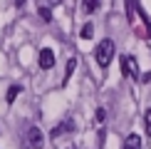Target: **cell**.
<instances>
[{"label": "cell", "instance_id": "cell-1", "mask_svg": "<svg viewBox=\"0 0 151 149\" xmlns=\"http://www.w3.org/2000/svg\"><path fill=\"white\" fill-rule=\"evenodd\" d=\"M94 57H97V62H99V67H106L111 60H114V42L106 37V40H102L97 45V50H94Z\"/></svg>", "mask_w": 151, "mask_h": 149}, {"label": "cell", "instance_id": "cell-2", "mask_svg": "<svg viewBox=\"0 0 151 149\" xmlns=\"http://www.w3.org/2000/svg\"><path fill=\"white\" fill-rule=\"evenodd\" d=\"M122 74H127V77H131V80H141V72H139V67H136L134 57H129V55L122 57Z\"/></svg>", "mask_w": 151, "mask_h": 149}, {"label": "cell", "instance_id": "cell-3", "mask_svg": "<svg viewBox=\"0 0 151 149\" xmlns=\"http://www.w3.org/2000/svg\"><path fill=\"white\" fill-rule=\"evenodd\" d=\"M27 144L32 149H42V144H45V137L37 127H27Z\"/></svg>", "mask_w": 151, "mask_h": 149}, {"label": "cell", "instance_id": "cell-4", "mask_svg": "<svg viewBox=\"0 0 151 149\" xmlns=\"http://www.w3.org/2000/svg\"><path fill=\"white\" fill-rule=\"evenodd\" d=\"M37 62H40L42 70H50V67L55 65V52H52L50 47H42V50H40V60H37Z\"/></svg>", "mask_w": 151, "mask_h": 149}, {"label": "cell", "instance_id": "cell-5", "mask_svg": "<svg viewBox=\"0 0 151 149\" xmlns=\"http://www.w3.org/2000/svg\"><path fill=\"white\" fill-rule=\"evenodd\" d=\"M122 149H141V137L139 134H129L124 139V147Z\"/></svg>", "mask_w": 151, "mask_h": 149}, {"label": "cell", "instance_id": "cell-6", "mask_svg": "<svg viewBox=\"0 0 151 149\" xmlns=\"http://www.w3.org/2000/svg\"><path fill=\"white\" fill-rule=\"evenodd\" d=\"M72 129H74V124H72L70 119L62 122L60 127H55V129H52V139H57V137H60V134H65V132H72Z\"/></svg>", "mask_w": 151, "mask_h": 149}, {"label": "cell", "instance_id": "cell-7", "mask_svg": "<svg viewBox=\"0 0 151 149\" xmlns=\"http://www.w3.org/2000/svg\"><path fill=\"white\" fill-rule=\"evenodd\" d=\"M37 15L42 17V22H52V10H50L47 5H40V8H37Z\"/></svg>", "mask_w": 151, "mask_h": 149}, {"label": "cell", "instance_id": "cell-8", "mask_svg": "<svg viewBox=\"0 0 151 149\" xmlns=\"http://www.w3.org/2000/svg\"><path fill=\"white\" fill-rule=\"evenodd\" d=\"M74 67H77V60H67V70H65V80H62V85H67V80L72 77V72H74Z\"/></svg>", "mask_w": 151, "mask_h": 149}, {"label": "cell", "instance_id": "cell-9", "mask_svg": "<svg viewBox=\"0 0 151 149\" xmlns=\"http://www.w3.org/2000/svg\"><path fill=\"white\" fill-rule=\"evenodd\" d=\"M99 8V0H84V3H82V10L84 12H94Z\"/></svg>", "mask_w": 151, "mask_h": 149}, {"label": "cell", "instance_id": "cell-10", "mask_svg": "<svg viewBox=\"0 0 151 149\" xmlns=\"http://www.w3.org/2000/svg\"><path fill=\"white\" fill-rule=\"evenodd\" d=\"M20 92H22V87H20V85H12L10 90H8V102L12 104V102H15V97L20 95Z\"/></svg>", "mask_w": 151, "mask_h": 149}, {"label": "cell", "instance_id": "cell-11", "mask_svg": "<svg viewBox=\"0 0 151 149\" xmlns=\"http://www.w3.org/2000/svg\"><path fill=\"white\" fill-rule=\"evenodd\" d=\"M92 33H94V27H92V22H87L84 27H82V37H84V40H89V37H92Z\"/></svg>", "mask_w": 151, "mask_h": 149}, {"label": "cell", "instance_id": "cell-12", "mask_svg": "<svg viewBox=\"0 0 151 149\" xmlns=\"http://www.w3.org/2000/svg\"><path fill=\"white\" fill-rule=\"evenodd\" d=\"M144 124H146V134L151 137V109H146V114H144Z\"/></svg>", "mask_w": 151, "mask_h": 149}, {"label": "cell", "instance_id": "cell-13", "mask_svg": "<svg viewBox=\"0 0 151 149\" xmlns=\"http://www.w3.org/2000/svg\"><path fill=\"white\" fill-rule=\"evenodd\" d=\"M127 17H134V0H127Z\"/></svg>", "mask_w": 151, "mask_h": 149}, {"label": "cell", "instance_id": "cell-14", "mask_svg": "<svg viewBox=\"0 0 151 149\" xmlns=\"http://www.w3.org/2000/svg\"><path fill=\"white\" fill-rule=\"evenodd\" d=\"M104 117H106V112H104V109H97V114H94L97 124H104Z\"/></svg>", "mask_w": 151, "mask_h": 149}, {"label": "cell", "instance_id": "cell-15", "mask_svg": "<svg viewBox=\"0 0 151 149\" xmlns=\"http://www.w3.org/2000/svg\"><path fill=\"white\" fill-rule=\"evenodd\" d=\"M47 3H50V5H60L62 0H47Z\"/></svg>", "mask_w": 151, "mask_h": 149}, {"label": "cell", "instance_id": "cell-16", "mask_svg": "<svg viewBox=\"0 0 151 149\" xmlns=\"http://www.w3.org/2000/svg\"><path fill=\"white\" fill-rule=\"evenodd\" d=\"M15 5H17V8H20V5H25V0H15Z\"/></svg>", "mask_w": 151, "mask_h": 149}]
</instances>
